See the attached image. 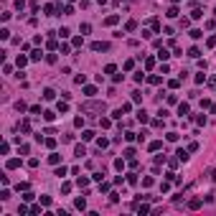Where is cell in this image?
Instances as JSON below:
<instances>
[{
  "label": "cell",
  "mask_w": 216,
  "mask_h": 216,
  "mask_svg": "<svg viewBox=\"0 0 216 216\" xmlns=\"http://www.w3.org/2000/svg\"><path fill=\"white\" fill-rule=\"evenodd\" d=\"M84 112H104V104H97V102H87V104H84Z\"/></svg>",
  "instance_id": "1"
},
{
  "label": "cell",
  "mask_w": 216,
  "mask_h": 216,
  "mask_svg": "<svg viewBox=\"0 0 216 216\" xmlns=\"http://www.w3.org/2000/svg\"><path fill=\"white\" fill-rule=\"evenodd\" d=\"M92 51H109V43H104V41H94V43H92Z\"/></svg>",
  "instance_id": "2"
},
{
  "label": "cell",
  "mask_w": 216,
  "mask_h": 216,
  "mask_svg": "<svg viewBox=\"0 0 216 216\" xmlns=\"http://www.w3.org/2000/svg\"><path fill=\"white\" fill-rule=\"evenodd\" d=\"M84 155H87V147H84V145H76V147H74V158H79V160H82Z\"/></svg>",
  "instance_id": "3"
},
{
  "label": "cell",
  "mask_w": 216,
  "mask_h": 216,
  "mask_svg": "<svg viewBox=\"0 0 216 216\" xmlns=\"http://www.w3.org/2000/svg\"><path fill=\"white\" fill-rule=\"evenodd\" d=\"M178 114H181V117H186V114H191V107L186 104V102H181V104H178Z\"/></svg>",
  "instance_id": "4"
},
{
  "label": "cell",
  "mask_w": 216,
  "mask_h": 216,
  "mask_svg": "<svg viewBox=\"0 0 216 216\" xmlns=\"http://www.w3.org/2000/svg\"><path fill=\"white\" fill-rule=\"evenodd\" d=\"M188 209L191 211H198V209H201V198H191V201H188Z\"/></svg>",
  "instance_id": "5"
},
{
  "label": "cell",
  "mask_w": 216,
  "mask_h": 216,
  "mask_svg": "<svg viewBox=\"0 0 216 216\" xmlns=\"http://www.w3.org/2000/svg\"><path fill=\"white\" fill-rule=\"evenodd\" d=\"M188 152H191V150H183V147H181L176 155H178V160H181V163H186V160H188Z\"/></svg>",
  "instance_id": "6"
},
{
  "label": "cell",
  "mask_w": 216,
  "mask_h": 216,
  "mask_svg": "<svg viewBox=\"0 0 216 216\" xmlns=\"http://www.w3.org/2000/svg\"><path fill=\"white\" fill-rule=\"evenodd\" d=\"M41 59H43V51H41V48H36V51L31 53V61H41Z\"/></svg>",
  "instance_id": "7"
},
{
  "label": "cell",
  "mask_w": 216,
  "mask_h": 216,
  "mask_svg": "<svg viewBox=\"0 0 216 216\" xmlns=\"http://www.w3.org/2000/svg\"><path fill=\"white\" fill-rule=\"evenodd\" d=\"M48 163H51V165H59V163H61V155H56V152H51V155H48Z\"/></svg>",
  "instance_id": "8"
},
{
  "label": "cell",
  "mask_w": 216,
  "mask_h": 216,
  "mask_svg": "<svg viewBox=\"0 0 216 216\" xmlns=\"http://www.w3.org/2000/svg\"><path fill=\"white\" fill-rule=\"evenodd\" d=\"M53 97H56V92H53V89H43V99H46V102H51Z\"/></svg>",
  "instance_id": "9"
},
{
  "label": "cell",
  "mask_w": 216,
  "mask_h": 216,
  "mask_svg": "<svg viewBox=\"0 0 216 216\" xmlns=\"http://www.w3.org/2000/svg\"><path fill=\"white\" fill-rule=\"evenodd\" d=\"M117 20H120V15H107V18H104V25H114Z\"/></svg>",
  "instance_id": "10"
},
{
  "label": "cell",
  "mask_w": 216,
  "mask_h": 216,
  "mask_svg": "<svg viewBox=\"0 0 216 216\" xmlns=\"http://www.w3.org/2000/svg\"><path fill=\"white\" fill-rule=\"evenodd\" d=\"M135 28H137V20H127V25H125V31H127V33H132Z\"/></svg>",
  "instance_id": "11"
},
{
  "label": "cell",
  "mask_w": 216,
  "mask_h": 216,
  "mask_svg": "<svg viewBox=\"0 0 216 216\" xmlns=\"http://www.w3.org/2000/svg\"><path fill=\"white\" fill-rule=\"evenodd\" d=\"M76 209H79V211H84V209H87V198H76Z\"/></svg>",
  "instance_id": "12"
},
{
  "label": "cell",
  "mask_w": 216,
  "mask_h": 216,
  "mask_svg": "<svg viewBox=\"0 0 216 216\" xmlns=\"http://www.w3.org/2000/svg\"><path fill=\"white\" fill-rule=\"evenodd\" d=\"M97 94V87H84V97H94Z\"/></svg>",
  "instance_id": "13"
},
{
  "label": "cell",
  "mask_w": 216,
  "mask_h": 216,
  "mask_svg": "<svg viewBox=\"0 0 216 216\" xmlns=\"http://www.w3.org/2000/svg\"><path fill=\"white\" fill-rule=\"evenodd\" d=\"M8 168H10V170H13V168H20V160L18 158H10V160H8Z\"/></svg>",
  "instance_id": "14"
},
{
  "label": "cell",
  "mask_w": 216,
  "mask_h": 216,
  "mask_svg": "<svg viewBox=\"0 0 216 216\" xmlns=\"http://www.w3.org/2000/svg\"><path fill=\"white\" fill-rule=\"evenodd\" d=\"M20 132H31V122H28V120L20 122Z\"/></svg>",
  "instance_id": "15"
},
{
  "label": "cell",
  "mask_w": 216,
  "mask_h": 216,
  "mask_svg": "<svg viewBox=\"0 0 216 216\" xmlns=\"http://www.w3.org/2000/svg\"><path fill=\"white\" fill-rule=\"evenodd\" d=\"M43 142H46V147H48V150H53V147H56V140H53V137H46Z\"/></svg>",
  "instance_id": "16"
},
{
  "label": "cell",
  "mask_w": 216,
  "mask_h": 216,
  "mask_svg": "<svg viewBox=\"0 0 216 216\" xmlns=\"http://www.w3.org/2000/svg\"><path fill=\"white\" fill-rule=\"evenodd\" d=\"M53 176H59V178H64V176H66V168H64V165H59L56 170H53Z\"/></svg>",
  "instance_id": "17"
},
{
  "label": "cell",
  "mask_w": 216,
  "mask_h": 216,
  "mask_svg": "<svg viewBox=\"0 0 216 216\" xmlns=\"http://www.w3.org/2000/svg\"><path fill=\"white\" fill-rule=\"evenodd\" d=\"M82 140H94V132H92V130H84V132H82Z\"/></svg>",
  "instance_id": "18"
},
{
  "label": "cell",
  "mask_w": 216,
  "mask_h": 216,
  "mask_svg": "<svg viewBox=\"0 0 216 216\" xmlns=\"http://www.w3.org/2000/svg\"><path fill=\"white\" fill-rule=\"evenodd\" d=\"M165 15H168V18H176V15H178V8H176V5L168 8V13H165Z\"/></svg>",
  "instance_id": "19"
},
{
  "label": "cell",
  "mask_w": 216,
  "mask_h": 216,
  "mask_svg": "<svg viewBox=\"0 0 216 216\" xmlns=\"http://www.w3.org/2000/svg\"><path fill=\"white\" fill-rule=\"evenodd\" d=\"M188 56H191V59H198V56H201V51H198V48H196V46H193V48H191V51H188Z\"/></svg>",
  "instance_id": "20"
},
{
  "label": "cell",
  "mask_w": 216,
  "mask_h": 216,
  "mask_svg": "<svg viewBox=\"0 0 216 216\" xmlns=\"http://www.w3.org/2000/svg\"><path fill=\"white\" fill-rule=\"evenodd\" d=\"M76 183L82 186V188H87V186H89V178H82V176H79V178H76Z\"/></svg>",
  "instance_id": "21"
},
{
  "label": "cell",
  "mask_w": 216,
  "mask_h": 216,
  "mask_svg": "<svg viewBox=\"0 0 216 216\" xmlns=\"http://www.w3.org/2000/svg\"><path fill=\"white\" fill-rule=\"evenodd\" d=\"M114 71H117V66H114V64H107V66H104V74H114Z\"/></svg>",
  "instance_id": "22"
},
{
  "label": "cell",
  "mask_w": 216,
  "mask_h": 216,
  "mask_svg": "<svg viewBox=\"0 0 216 216\" xmlns=\"http://www.w3.org/2000/svg\"><path fill=\"white\" fill-rule=\"evenodd\" d=\"M168 56H170V53H168V51H165V48H160V51H158V59H160V61H165V59H168Z\"/></svg>",
  "instance_id": "23"
},
{
  "label": "cell",
  "mask_w": 216,
  "mask_h": 216,
  "mask_svg": "<svg viewBox=\"0 0 216 216\" xmlns=\"http://www.w3.org/2000/svg\"><path fill=\"white\" fill-rule=\"evenodd\" d=\"M137 120L140 122H147V112H145V109H140V112H137Z\"/></svg>",
  "instance_id": "24"
},
{
  "label": "cell",
  "mask_w": 216,
  "mask_h": 216,
  "mask_svg": "<svg viewBox=\"0 0 216 216\" xmlns=\"http://www.w3.org/2000/svg\"><path fill=\"white\" fill-rule=\"evenodd\" d=\"M59 13H64V15H71V13H74V8H71V5H64Z\"/></svg>",
  "instance_id": "25"
},
{
  "label": "cell",
  "mask_w": 216,
  "mask_h": 216,
  "mask_svg": "<svg viewBox=\"0 0 216 216\" xmlns=\"http://www.w3.org/2000/svg\"><path fill=\"white\" fill-rule=\"evenodd\" d=\"M56 33H59L61 38H69V36H71V31H69V28H61V31H56Z\"/></svg>",
  "instance_id": "26"
},
{
  "label": "cell",
  "mask_w": 216,
  "mask_h": 216,
  "mask_svg": "<svg viewBox=\"0 0 216 216\" xmlns=\"http://www.w3.org/2000/svg\"><path fill=\"white\" fill-rule=\"evenodd\" d=\"M59 112H61V114L69 112V104H66V102H59Z\"/></svg>",
  "instance_id": "27"
},
{
  "label": "cell",
  "mask_w": 216,
  "mask_h": 216,
  "mask_svg": "<svg viewBox=\"0 0 216 216\" xmlns=\"http://www.w3.org/2000/svg\"><path fill=\"white\" fill-rule=\"evenodd\" d=\"M8 198H10V191H8V188L0 191V201H8Z\"/></svg>",
  "instance_id": "28"
},
{
  "label": "cell",
  "mask_w": 216,
  "mask_h": 216,
  "mask_svg": "<svg viewBox=\"0 0 216 216\" xmlns=\"http://www.w3.org/2000/svg\"><path fill=\"white\" fill-rule=\"evenodd\" d=\"M97 145H99V150H104V147H107L109 142H107V140H104V137H99V140H97Z\"/></svg>",
  "instance_id": "29"
},
{
  "label": "cell",
  "mask_w": 216,
  "mask_h": 216,
  "mask_svg": "<svg viewBox=\"0 0 216 216\" xmlns=\"http://www.w3.org/2000/svg\"><path fill=\"white\" fill-rule=\"evenodd\" d=\"M114 168H117V170H122V168H125V160L117 158V160H114Z\"/></svg>",
  "instance_id": "30"
},
{
  "label": "cell",
  "mask_w": 216,
  "mask_h": 216,
  "mask_svg": "<svg viewBox=\"0 0 216 216\" xmlns=\"http://www.w3.org/2000/svg\"><path fill=\"white\" fill-rule=\"evenodd\" d=\"M160 147H163V142H160V140H155V142H150V150H160Z\"/></svg>",
  "instance_id": "31"
},
{
  "label": "cell",
  "mask_w": 216,
  "mask_h": 216,
  "mask_svg": "<svg viewBox=\"0 0 216 216\" xmlns=\"http://www.w3.org/2000/svg\"><path fill=\"white\" fill-rule=\"evenodd\" d=\"M0 38H3V41H8V38H10V31H8V28H3V31H0Z\"/></svg>",
  "instance_id": "32"
},
{
  "label": "cell",
  "mask_w": 216,
  "mask_h": 216,
  "mask_svg": "<svg viewBox=\"0 0 216 216\" xmlns=\"http://www.w3.org/2000/svg\"><path fill=\"white\" fill-rule=\"evenodd\" d=\"M145 66H147V69H152V66H155V59L147 56V59H145Z\"/></svg>",
  "instance_id": "33"
},
{
  "label": "cell",
  "mask_w": 216,
  "mask_h": 216,
  "mask_svg": "<svg viewBox=\"0 0 216 216\" xmlns=\"http://www.w3.org/2000/svg\"><path fill=\"white\" fill-rule=\"evenodd\" d=\"M89 31H92V25H89V23H82V36H87Z\"/></svg>",
  "instance_id": "34"
},
{
  "label": "cell",
  "mask_w": 216,
  "mask_h": 216,
  "mask_svg": "<svg viewBox=\"0 0 216 216\" xmlns=\"http://www.w3.org/2000/svg\"><path fill=\"white\" fill-rule=\"evenodd\" d=\"M125 140H127V142H132V140H137V135H135V132H125Z\"/></svg>",
  "instance_id": "35"
},
{
  "label": "cell",
  "mask_w": 216,
  "mask_h": 216,
  "mask_svg": "<svg viewBox=\"0 0 216 216\" xmlns=\"http://www.w3.org/2000/svg\"><path fill=\"white\" fill-rule=\"evenodd\" d=\"M165 137H168V142H176V140H178V132H168Z\"/></svg>",
  "instance_id": "36"
},
{
  "label": "cell",
  "mask_w": 216,
  "mask_h": 216,
  "mask_svg": "<svg viewBox=\"0 0 216 216\" xmlns=\"http://www.w3.org/2000/svg\"><path fill=\"white\" fill-rule=\"evenodd\" d=\"M99 191H102V193H107V191H109V183H104V181H99Z\"/></svg>",
  "instance_id": "37"
},
{
  "label": "cell",
  "mask_w": 216,
  "mask_h": 216,
  "mask_svg": "<svg viewBox=\"0 0 216 216\" xmlns=\"http://www.w3.org/2000/svg\"><path fill=\"white\" fill-rule=\"evenodd\" d=\"M203 36V31H198V28H193V31H191V38H201Z\"/></svg>",
  "instance_id": "38"
},
{
  "label": "cell",
  "mask_w": 216,
  "mask_h": 216,
  "mask_svg": "<svg viewBox=\"0 0 216 216\" xmlns=\"http://www.w3.org/2000/svg\"><path fill=\"white\" fill-rule=\"evenodd\" d=\"M132 102H142V92H132Z\"/></svg>",
  "instance_id": "39"
},
{
  "label": "cell",
  "mask_w": 216,
  "mask_h": 216,
  "mask_svg": "<svg viewBox=\"0 0 216 216\" xmlns=\"http://www.w3.org/2000/svg\"><path fill=\"white\" fill-rule=\"evenodd\" d=\"M127 183H137V176L135 173H127Z\"/></svg>",
  "instance_id": "40"
},
{
  "label": "cell",
  "mask_w": 216,
  "mask_h": 216,
  "mask_svg": "<svg viewBox=\"0 0 216 216\" xmlns=\"http://www.w3.org/2000/svg\"><path fill=\"white\" fill-rule=\"evenodd\" d=\"M201 15H203V13L198 10V8H193V10H191V18H201Z\"/></svg>",
  "instance_id": "41"
},
{
  "label": "cell",
  "mask_w": 216,
  "mask_h": 216,
  "mask_svg": "<svg viewBox=\"0 0 216 216\" xmlns=\"http://www.w3.org/2000/svg\"><path fill=\"white\" fill-rule=\"evenodd\" d=\"M43 10H46V15H56V13H53V10H56V8H53V5H46Z\"/></svg>",
  "instance_id": "42"
},
{
  "label": "cell",
  "mask_w": 216,
  "mask_h": 216,
  "mask_svg": "<svg viewBox=\"0 0 216 216\" xmlns=\"http://www.w3.org/2000/svg\"><path fill=\"white\" fill-rule=\"evenodd\" d=\"M150 25H152V31H155V33H158V31H160V23H158V20H155V18H152V20H150Z\"/></svg>",
  "instance_id": "43"
},
{
  "label": "cell",
  "mask_w": 216,
  "mask_h": 216,
  "mask_svg": "<svg viewBox=\"0 0 216 216\" xmlns=\"http://www.w3.org/2000/svg\"><path fill=\"white\" fill-rule=\"evenodd\" d=\"M132 155H135V147H127V150H125V158L130 160V158H132Z\"/></svg>",
  "instance_id": "44"
},
{
  "label": "cell",
  "mask_w": 216,
  "mask_h": 216,
  "mask_svg": "<svg viewBox=\"0 0 216 216\" xmlns=\"http://www.w3.org/2000/svg\"><path fill=\"white\" fill-rule=\"evenodd\" d=\"M41 206H43V203H36V206H31V214H41Z\"/></svg>",
  "instance_id": "45"
},
{
  "label": "cell",
  "mask_w": 216,
  "mask_h": 216,
  "mask_svg": "<svg viewBox=\"0 0 216 216\" xmlns=\"http://www.w3.org/2000/svg\"><path fill=\"white\" fill-rule=\"evenodd\" d=\"M99 125H102V127H109V125H112V120H107V117H102V120H99Z\"/></svg>",
  "instance_id": "46"
},
{
  "label": "cell",
  "mask_w": 216,
  "mask_h": 216,
  "mask_svg": "<svg viewBox=\"0 0 216 216\" xmlns=\"http://www.w3.org/2000/svg\"><path fill=\"white\" fill-rule=\"evenodd\" d=\"M59 51H61V53H69V51H71V46H69V43H61V48H59Z\"/></svg>",
  "instance_id": "47"
},
{
  "label": "cell",
  "mask_w": 216,
  "mask_h": 216,
  "mask_svg": "<svg viewBox=\"0 0 216 216\" xmlns=\"http://www.w3.org/2000/svg\"><path fill=\"white\" fill-rule=\"evenodd\" d=\"M206 82V74H196V84H203Z\"/></svg>",
  "instance_id": "48"
},
{
  "label": "cell",
  "mask_w": 216,
  "mask_h": 216,
  "mask_svg": "<svg viewBox=\"0 0 216 216\" xmlns=\"http://www.w3.org/2000/svg\"><path fill=\"white\" fill-rule=\"evenodd\" d=\"M71 191V183H61V193H69Z\"/></svg>",
  "instance_id": "49"
},
{
  "label": "cell",
  "mask_w": 216,
  "mask_h": 216,
  "mask_svg": "<svg viewBox=\"0 0 216 216\" xmlns=\"http://www.w3.org/2000/svg\"><path fill=\"white\" fill-rule=\"evenodd\" d=\"M23 5H25V0H15V8L18 10H23Z\"/></svg>",
  "instance_id": "50"
},
{
  "label": "cell",
  "mask_w": 216,
  "mask_h": 216,
  "mask_svg": "<svg viewBox=\"0 0 216 216\" xmlns=\"http://www.w3.org/2000/svg\"><path fill=\"white\" fill-rule=\"evenodd\" d=\"M206 43H209V46H216V36H211L209 41H206Z\"/></svg>",
  "instance_id": "51"
},
{
  "label": "cell",
  "mask_w": 216,
  "mask_h": 216,
  "mask_svg": "<svg viewBox=\"0 0 216 216\" xmlns=\"http://www.w3.org/2000/svg\"><path fill=\"white\" fill-rule=\"evenodd\" d=\"M211 181H214V183H216V168H214V170H211Z\"/></svg>",
  "instance_id": "52"
},
{
  "label": "cell",
  "mask_w": 216,
  "mask_h": 216,
  "mask_svg": "<svg viewBox=\"0 0 216 216\" xmlns=\"http://www.w3.org/2000/svg\"><path fill=\"white\" fill-rule=\"evenodd\" d=\"M97 3H107V0H97Z\"/></svg>",
  "instance_id": "53"
}]
</instances>
